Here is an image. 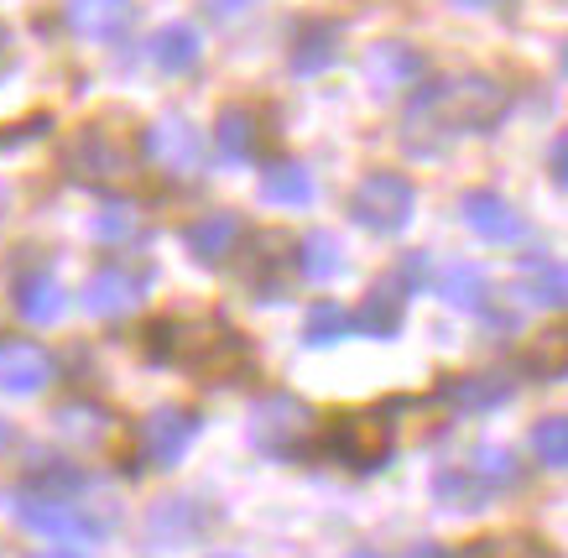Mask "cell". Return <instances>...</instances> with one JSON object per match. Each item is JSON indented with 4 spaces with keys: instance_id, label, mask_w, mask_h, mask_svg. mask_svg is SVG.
<instances>
[{
    "instance_id": "cell-1",
    "label": "cell",
    "mask_w": 568,
    "mask_h": 558,
    "mask_svg": "<svg viewBox=\"0 0 568 558\" xmlns=\"http://www.w3.org/2000/svg\"><path fill=\"white\" fill-rule=\"evenodd\" d=\"M506 84L490 79V73H459V79H438V84H423L407 105V146H413L423 131H438V136H469V131H490L506 115Z\"/></svg>"
},
{
    "instance_id": "cell-2",
    "label": "cell",
    "mask_w": 568,
    "mask_h": 558,
    "mask_svg": "<svg viewBox=\"0 0 568 558\" xmlns=\"http://www.w3.org/2000/svg\"><path fill=\"white\" fill-rule=\"evenodd\" d=\"M146 349L156 361H173V366H189V371H204V376H230V371L245 361V345L241 334H214L209 339L204 324H178V318H156L146 329Z\"/></svg>"
},
{
    "instance_id": "cell-3",
    "label": "cell",
    "mask_w": 568,
    "mask_h": 558,
    "mask_svg": "<svg viewBox=\"0 0 568 558\" xmlns=\"http://www.w3.org/2000/svg\"><path fill=\"white\" fill-rule=\"evenodd\" d=\"M413 210H417V189L407 183L402 173H365L349 193V214L361 220L365 230H376V235H396V230L413 225Z\"/></svg>"
},
{
    "instance_id": "cell-4",
    "label": "cell",
    "mask_w": 568,
    "mask_h": 558,
    "mask_svg": "<svg viewBox=\"0 0 568 558\" xmlns=\"http://www.w3.org/2000/svg\"><path fill=\"white\" fill-rule=\"evenodd\" d=\"M141 146H146V162L162 168L173 177H193L204 173V131L183 115H156L146 131H141Z\"/></svg>"
},
{
    "instance_id": "cell-5",
    "label": "cell",
    "mask_w": 568,
    "mask_h": 558,
    "mask_svg": "<svg viewBox=\"0 0 568 558\" xmlns=\"http://www.w3.org/2000/svg\"><path fill=\"white\" fill-rule=\"evenodd\" d=\"M63 173L73 183H84V189H100V183H121L131 173V158H125V146L104 125H84L79 136L63 146Z\"/></svg>"
},
{
    "instance_id": "cell-6",
    "label": "cell",
    "mask_w": 568,
    "mask_h": 558,
    "mask_svg": "<svg viewBox=\"0 0 568 558\" xmlns=\"http://www.w3.org/2000/svg\"><path fill=\"white\" fill-rule=\"evenodd\" d=\"M459 214H465V225L475 230L480 241H490V245L527 241V220H521L517 204H511V199H500L496 189H469L465 199H459Z\"/></svg>"
},
{
    "instance_id": "cell-7",
    "label": "cell",
    "mask_w": 568,
    "mask_h": 558,
    "mask_svg": "<svg viewBox=\"0 0 568 558\" xmlns=\"http://www.w3.org/2000/svg\"><path fill=\"white\" fill-rule=\"evenodd\" d=\"M423 69H428V58L417 53L413 42H376L361 63L365 84H371V94H381V100L396 94V89H413L417 79H423Z\"/></svg>"
},
{
    "instance_id": "cell-8",
    "label": "cell",
    "mask_w": 568,
    "mask_h": 558,
    "mask_svg": "<svg viewBox=\"0 0 568 558\" xmlns=\"http://www.w3.org/2000/svg\"><path fill=\"white\" fill-rule=\"evenodd\" d=\"M339 63V27L334 21H303L287 48V69L297 79H313V73H328Z\"/></svg>"
},
{
    "instance_id": "cell-9",
    "label": "cell",
    "mask_w": 568,
    "mask_h": 558,
    "mask_svg": "<svg viewBox=\"0 0 568 558\" xmlns=\"http://www.w3.org/2000/svg\"><path fill=\"white\" fill-rule=\"evenodd\" d=\"M199 53H204V37L193 32L189 21H168V27H162V32L146 42V58H152V69L162 73V79L189 73L193 63H199Z\"/></svg>"
},
{
    "instance_id": "cell-10",
    "label": "cell",
    "mask_w": 568,
    "mask_h": 558,
    "mask_svg": "<svg viewBox=\"0 0 568 558\" xmlns=\"http://www.w3.org/2000/svg\"><path fill=\"white\" fill-rule=\"evenodd\" d=\"M214 146H220L224 162H256L261 152V125H256V110L245 105H224L220 115H214Z\"/></svg>"
},
{
    "instance_id": "cell-11",
    "label": "cell",
    "mask_w": 568,
    "mask_h": 558,
    "mask_svg": "<svg viewBox=\"0 0 568 558\" xmlns=\"http://www.w3.org/2000/svg\"><path fill=\"white\" fill-rule=\"evenodd\" d=\"M256 193H261V204H276V210H303V204H313V173L303 168V162H293V158L266 162Z\"/></svg>"
},
{
    "instance_id": "cell-12",
    "label": "cell",
    "mask_w": 568,
    "mask_h": 558,
    "mask_svg": "<svg viewBox=\"0 0 568 558\" xmlns=\"http://www.w3.org/2000/svg\"><path fill=\"white\" fill-rule=\"evenodd\" d=\"M69 27L94 42H115L131 27V0H69Z\"/></svg>"
},
{
    "instance_id": "cell-13",
    "label": "cell",
    "mask_w": 568,
    "mask_h": 558,
    "mask_svg": "<svg viewBox=\"0 0 568 558\" xmlns=\"http://www.w3.org/2000/svg\"><path fill=\"white\" fill-rule=\"evenodd\" d=\"M386 444H392V428L381 418H345L339 423V438H334V449L345 454L349 465H361V470H371L381 454H386Z\"/></svg>"
},
{
    "instance_id": "cell-14",
    "label": "cell",
    "mask_w": 568,
    "mask_h": 558,
    "mask_svg": "<svg viewBox=\"0 0 568 558\" xmlns=\"http://www.w3.org/2000/svg\"><path fill=\"white\" fill-rule=\"evenodd\" d=\"M235 235H241V220H235V214H204V220H193V225L183 230V241H189V251L199 262H220L224 251L235 245Z\"/></svg>"
},
{
    "instance_id": "cell-15",
    "label": "cell",
    "mask_w": 568,
    "mask_h": 558,
    "mask_svg": "<svg viewBox=\"0 0 568 558\" xmlns=\"http://www.w3.org/2000/svg\"><path fill=\"white\" fill-rule=\"evenodd\" d=\"M84 303L94 308V314H125V308L136 303V277H125L121 266H104V272L89 277Z\"/></svg>"
},
{
    "instance_id": "cell-16",
    "label": "cell",
    "mask_w": 568,
    "mask_h": 558,
    "mask_svg": "<svg viewBox=\"0 0 568 558\" xmlns=\"http://www.w3.org/2000/svg\"><path fill=\"white\" fill-rule=\"evenodd\" d=\"M48 382V355L37 345H11L0 349V386L11 392H32V386Z\"/></svg>"
},
{
    "instance_id": "cell-17",
    "label": "cell",
    "mask_w": 568,
    "mask_h": 558,
    "mask_svg": "<svg viewBox=\"0 0 568 558\" xmlns=\"http://www.w3.org/2000/svg\"><path fill=\"white\" fill-rule=\"evenodd\" d=\"M339 241L334 235H324V230H313L308 241H303V272H308L313 282H328V277H339Z\"/></svg>"
},
{
    "instance_id": "cell-18",
    "label": "cell",
    "mask_w": 568,
    "mask_h": 558,
    "mask_svg": "<svg viewBox=\"0 0 568 558\" xmlns=\"http://www.w3.org/2000/svg\"><path fill=\"white\" fill-rule=\"evenodd\" d=\"M444 293H448V303H459V308H475L480 303V293H485V272L480 266H448V277H444Z\"/></svg>"
},
{
    "instance_id": "cell-19",
    "label": "cell",
    "mask_w": 568,
    "mask_h": 558,
    "mask_svg": "<svg viewBox=\"0 0 568 558\" xmlns=\"http://www.w3.org/2000/svg\"><path fill=\"white\" fill-rule=\"evenodd\" d=\"M21 314L37 318V324H48V318L63 314V293H58L52 282H27V287H21Z\"/></svg>"
},
{
    "instance_id": "cell-20",
    "label": "cell",
    "mask_w": 568,
    "mask_h": 558,
    "mask_svg": "<svg viewBox=\"0 0 568 558\" xmlns=\"http://www.w3.org/2000/svg\"><path fill=\"white\" fill-rule=\"evenodd\" d=\"M189 434H193V423L178 418V413L156 418V423H152V454H162V459H178V449L189 444Z\"/></svg>"
},
{
    "instance_id": "cell-21",
    "label": "cell",
    "mask_w": 568,
    "mask_h": 558,
    "mask_svg": "<svg viewBox=\"0 0 568 558\" xmlns=\"http://www.w3.org/2000/svg\"><path fill=\"white\" fill-rule=\"evenodd\" d=\"M89 230H94L100 241H125V235H136V230H141V220H136V210H131V204H121V210L110 204V210H100L94 220H89Z\"/></svg>"
},
{
    "instance_id": "cell-22",
    "label": "cell",
    "mask_w": 568,
    "mask_h": 558,
    "mask_svg": "<svg viewBox=\"0 0 568 558\" xmlns=\"http://www.w3.org/2000/svg\"><path fill=\"white\" fill-rule=\"evenodd\" d=\"M521 277L532 282L537 303H558V297H564V272H558V262H548V256L527 262V266H521Z\"/></svg>"
},
{
    "instance_id": "cell-23",
    "label": "cell",
    "mask_w": 568,
    "mask_h": 558,
    "mask_svg": "<svg viewBox=\"0 0 568 558\" xmlns=\"http://www.w3.org/2000/svg\"><path fill=\"white\" fill-rule=\"evenodd\" d=\"M396 318H402V314H396V297H392V293L365 297V314H361V324H365V329H371V334H392V329H396Z\"/></svg>"
},
{
    "instance_id": "cell-24",
    "label": "cell",
    "mask_w": 568,
    "mask_h": 558,
    "mask_svg": "<svg viewBox=\"0 0 568 558\" xmlns=\"http://www.w3.org/2000/svg\"><path fill=\"white\" fill-rule=\"evenodd\" d=\"M52 131V115L42 110V115H27V121L17 125H0V152H11V146H21V141H37Z\"/></svg>"
},
{
    "instance_id": "cell-25",
    "label": "cell",
    "mask_w": 568,
    "mask_h": 558,
    "mask_svg": "<svg viewBox=\"0 0 568 558\" xmlns=\"http://www.w3.org/2000/svg\"><path fill=\"white\" fill-rule=\"evenodd\" d=\"M345 324L349 318L334 308V303H324V308H313V318H308V339L313 345H328V339H339L345 334Z\"/></svg>"
},
{
    "instance_id": "cell-26",
    "label": "cell",
    "mask_w": 568,
    "mask_h": 558,
    "mask_svg": "<svg viewBox=\"0 0 568 558\" xmlns=\"http://www.w3.org/2000/svg\"><path fill=\"white\" fill-rule=\"evenodd\" d=\"M532 444H537V454H542V465H564V423L558 418L542 423Z\"/></svg>"
},
{
    "instance_id": "cell-27",
    "label": "cell",
    "mask_w": 568,
    "mask_h": 558,
    "mask_svg": "<svg viewBox=\"0 0 568 558\" xmlns=\"http://www.w3.org/2000/svg\"><path fill=\"white\" fill-rule=\"evenodd\" d=\"M204 6V17H214V21H241V17H251L261 0H199Z\"/></svg>"
},
{
    "instance_id": "cell-28",
    "label": "cell",
    "mask_w": 568,
    "mask_h": 558,
    "mask_svg": "<svg viewBox=\"0 0 568 558\" xmlns=\"http://www.w3.org/2000/svg\"><path fill=\"white\" fill-rule=\"evenodd\" d=\"M548 177H552V183H564V177H568V136H552L548 141Z\"/></svg>"
},
{
    "instance_id": "cell-29",
    "label": "cell",
    "mask_w": 568,
    "mask_h": 558,
    "mask_svg": "<svg viewBox=\"0 0 568 558\" xmlns=\"http://www.w3.org/2000/svg\"><path fill=\"white\" fill-rule=\"evenodd\" d=\"M11 63H17V37H11V27L0 21V79L11 73Z\"/></svg>"
},
{
    "instance_id": "cell-30",
    "label": "cell",
    "mask_w": 568,
    "mask_h": 558,
    "mask_svg": "<svg viewBox=\"0 0 568 558\" xmlns=\"http://www.w3.org/2000/svg\"><path fill=\"white\" fill-rule=\"evenodd\" d=\"M448 6H459V11H496V6H517V0H448Z\"/></svg>"
},
{
    "instance_id": "cell-31",
    "label": "cell",
    "mask_w": 568,
    "mask_h": 558,
    "mask_svg": "<svg viewBox=\"0 0 568 558\" xmlns=\"http://www.w3.org/2000/svg\"><path fill=\"white\" fill-rule=\"evenodd\" d=\"M6 204H11V189H6V183H0V214H6Z\"/></svg>"
},
{
    "instance_id": "cell-32",
    "label": "cell",
    "mask_w": 568,
    "mask_h": 558,
    "mask_svg": "<svg viewBox=\"0 0 568 558\" xmlns=\"http://www.w3.org/2000/svg\"><path fill=\"white\" fill-rule=\"evenodd\" d=\"M0 438H6V428H0Z\"/></svg>"
},
{
    "instance_id": "cell-33",
    "label": "cell",
    "mask_w": 568,
    "mask_h": 558,
    "mask_svg": "<svg viewBox=\"0 0 568 558\" xmlns=\"http://www.w3.org/2000/svg\"><path fill=\"white\" fill-rule=\"evenodd\" d=\"M52 558H63V554H52Z\"/></svg>"
}]
</instances>
